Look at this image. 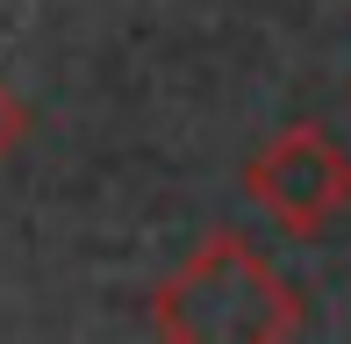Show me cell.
I'll use <instances>...</instances> for the list:
<instances>
[{
    "label": "cell",
    "instance_id": "1",
    "mask_svg": "<svg viewBox=\"0 0 351 344\" xmlns=\"http://www.w3.org/2000/svg\"><path fill=\"white\" fill-rule=\"evenodd\" d=\"M151 330L172 344H280L301 330V294L280 280V265L258 244L215 230L151 294Z\"/></svg>",
    "mask_w": 351,
    "mask_h": 344
},
{
    "label": "cell",
    "instance_id": "2",
    "mask_svg": "<svg viewBox=\"0 0 351 344\" xmlns=\"http://www.w3.org/2000/svg\"><path fill=\"white\" fill-rule=\"evenodd\" d=\"M244 186L287 237H323L351 208V151L323 122H287L273 144L251 151Z\"/></svg>",
    "mask_w": 351,
    "mask_h": 344
},
{
    "label": "cell",
    "instance_id": "3",
    "mask_svg": "<svg viewBox=\"0 0 351 344\" xmlns=\"http://www.w3.org/2000/svg\"><path fill=\"white\" fill-rule=\"evenodd\" d=\"M22 136H29V101L14 86H0V165L22 151Z\"/></svg>",
    "mask_w": 351,
    "mask_h": 344
}]
</instances>
